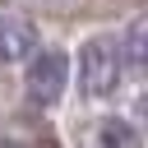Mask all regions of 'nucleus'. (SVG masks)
I'll return each instance as SVG.
<instances>
[{"label": "nucleus", "instance_id": "obj_1", "mask_svg": "<svg viewBox=\"0 0 148 148\" xmlns=\"http://www.w3.org/2000/svg\"><path fill=\"white\" fill-rule=\"evenodd\" d=\"M79 79H83V92L88 97H111L116 92V79H120V46L116 37H88L83 51H79Z\"/></svg>", "mask_w": 148, "mask_h": 148}, {"label": "nucleus", "instance_id": "obj_4", "mask_svg": "<svg viewBox=\"0 0 148 148\" xmlns=\"http://www.w3.org/2000/svg\"><path fill=\"white\" fill-rule=\"evenodd\" d=\"M88 148H139V134H134L130 120L106 116V120H97V125L88 130Z\"/></svg>", "mask_w": 148, "mask_h": 148}, {"label": "nucleus", "instance_id": "obj_6", "mask_svg": "<svg viewBox=\"0 0 148 148\" xmlns=\"http://www.w3.org/2000/svg\"><path fill=\"white\" fill-rule=\"evenodd\" d=\"M0 148H60L46 130H23V134H9V139H0Z\"/></svg>", "mask_w": 148, "mask_h": 148}, {"label": "nucleus", "instance_id": "obj_2", "mask_svg": "<svg viewBox=\"0 0 148 148\" xmlns=\"http://www.w3.org/2000/svg\"><path fill=\"white\" fill-rule=\"evenodd\" d=\"M65 79H69V60H65V51H42V56L28 65V79H23L28 102H32V106H51V102H60Z\"/></svg>", "mask_w": 148, "mask_h": 148}, {"label": "nucleus", "instance_id": "obj_3", "mask_svg": "<svg viewBox=\"0 0 148 148\" xmlns=\"http://www.w3.org/2000/svg\"><path fill=\"white\" fill-rule=\"evenodd\" d=\"M37 46V28L18 14H0V60H23Z\"/></svg>", "mask_w": 148, "mask_h": 148}, {"label": "nucleus", "instance_id": "obj_5", "mask_svg": "<svg viewBox=\"0 0 148 148\" xmlns=\"http://www.w3.org/2000/svg\"><path fill=\"white\" fill-rule=\"evenodd\" d=\"M125 65H130L139 79H148V14L134 18L130 32H125Z\"/></svg>", "mask_w": 148, "mask_h": 148}]
</instances>
